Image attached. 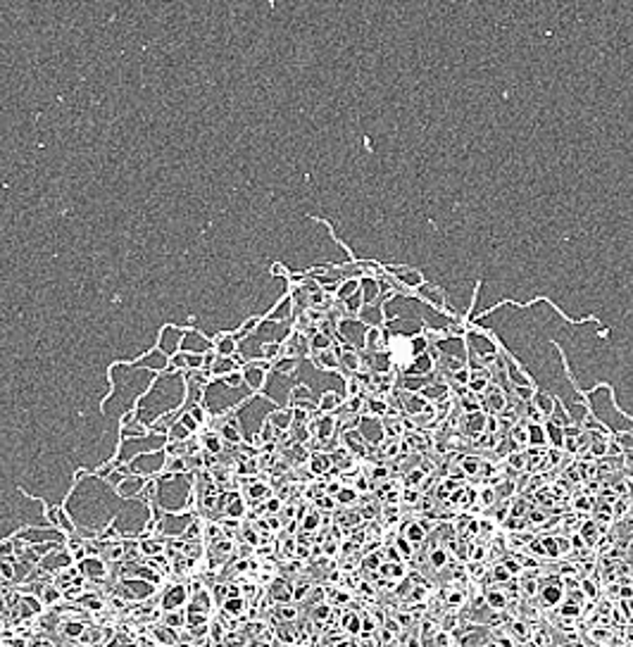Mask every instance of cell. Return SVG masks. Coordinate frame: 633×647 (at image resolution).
<instances>
[{"instance_id": "obj_3", "label": "cell", "mask_w": 633, "mask_h": 647, "mask_svg": "<svg viewBox=\"0 0 633 647\" xmlns=\"http://www.w3.org/2000/svg\"><path fill=\"white\" fill-rule=\"evenodd\" d=\"M341 628L348 635H359L362 633V616L357 612H345L341 614Z\"/></svg>"}, {"instance_id": "obj_19", "label": "cell", "mask_w": 633, "mask_h": 647, "mask_svg": "<svg viewBox=\"0 0 633 647\" xmlns=\"http://www.w3.org/2000/svg\"><path fill=\"white\" fill-rule=\"evenodd\" d=\"M469 571H471V578L474 580H481L483 576H486V569H483V564H479V562L469 564Z\"/></svg>"}, {"instance_id": "obj_17", "label": "cell", "mask_w": 633, "mask_h": 647, "mask_svg": "<svg viewBox=\"0 0 633 647\" xmlns=\"http://www.w3.org/2000/svg\"><path fill=\"white\" fill-rule=\"evenodd\" d=\"M459 621V614H450V616H445L441 621V628L443 630H448V633H452V628H455V623Z\"/></svg>"}, {"instance_id": "obj_1", "label": "cell", "mask_w": 633, "mask_h": 647, "mask_svg": "<svg viewBox=\"0 0 633 647\" xmlns=\"http://www.w3.org/2000/svg\"><path fill=\"white\" fill-rule=\"evenodd\" d=\"M538 595H541V605L543 609H552V607L562 605V600L566 597V590L562 585V580L559 578H548V580H538Z\"/></svg>"}, {"instance_id": "obj_27", "label": "cell", "mask_w": 633, "mask_h": 647, "mask_svg": "<svg viewBox=\"0 0 633 647\" xmlns=\"http://www.w3.org/2000/svg\"><path fill=\"white\" fill-rule=\"evenodd\" d=\"M593 647H607V645H593Z\"/></svg>"}, {"instance_id": "obj_25", "label": "cell", "mask_w": 633, "mask_h": 647, "mask_svg": "<svg viewBox=\"0 0 633 647\" xmlns=\"http://www.w3.org/2000/svg\"><path fill=\"white\" fill-rule=\"evenodd\" d=\"M626 642H628V645H633V621L626 623Z\"/></svg>"}, {"instance_id": "obj_10", "label": "cell", "mask_w": 633, "mask_h": 647, "mask_svg": "<svg viewBox=\"0 0 633 647\" xmlns=\"http://www.w3.org/2000/svg\"><path fill=\"white\" fill-rule=\"evenodd\" d=\"M419 623H421V630H419L421 640H429L438 633V621H436V619H429V616H426V619H421Z\"/></svg>"}, {"instance_id": "obj_24", "label": "cell", "mask_w": 633, "mask_h": 647, "mask_svg": "<svg viewBox=\"0 0 633 647\" xmlns=\"http://www.w3.org/2000/svg\"><path fill=\"white\" fill-rule=\"evenodd\" d=\"M531 555H548V552H545V547H543L541 545V543H533V545H531Z\"/></svg>"}, {"instance_id": "obj_7", "label": "cell", "mask_w": 633, "mask_h": 647, "mask_svg": "<svg viewBox=\"0 0 633 647\" xmlns=\"http://www.w3.org/2000/svg\"><path fill=\"white\" fill-rule=\"evenodd\" d=\"M379 571H381L383 578L393 580V583H395V580H400V578H405V566H402L400 562H398V564H383Z\"/></svg>"}, {"instance_id": "obj_23", "label": "cell", "mask_w": 633, "mask_h": 647, "mask_svg": "<svg viewBox=\"0 0 633 647\" xmlns=\"http://www.w3.org/2000/svg\"><path fill=\"white\" fill-rule=\"evenodd\" d=\"M359 595H369V597H374V588L369 585V583H359Z\"/></svg>"}, {"instance_id": "obj_4", "label": "cell", "mask_w": 633, "mask_h": 647, "mask_svg": "<svg viewBox=\"0 0 633 647\" xmlns=\"http://www.w3.org/2000/svg\"><path fill=\"white\" fill-rule=\"evenodd\" d=\"M507 633L514 640H519V642H529V640H531V626H529V621H524V619H514V621L507 626Z\"/></svg>"}, {"instance_id": "obj_9", "label": "cell", "mask_w": 633, "mask_h": 647, "mask_svg": "<svg viewBox=\"0 0 633 647\" xmlns=\"http://www.w3.org/2000/svg\"><path fill=\"white\" fill-rule=\"evenodd\" d=\"M581 593L586 595L588 602H598L600 600V588H598V583H595V578H583L581 580Z\"/></svg>"}, {"instance_id": "obj_26", "label": "cell", "mask_w": 633, "mask_h": 647, "mask_svg": "<svg viewBox=\"0 0 633 647\" xmlns=\"http://www.w3.org/2000/svg\"><path fill=\"white\" fill-rule=\"evenodd\" d=\"M0 569H3V576H5V578H12V566H10V564H0Z\"/></svg>"}, {"instance_id": "obj_16", "label": "cell", "mask_w": 633, "mask_h": 647, "mask_svg": "<svg viewBox=\"0 0 633 647\" xmlns=\"http://www.w3.org/2000/svg\"><path fill=\"white\" fill-rule=\"evenodd\" d=\"M502 566H505V569H507L512 576H521V571H524V569L519 566V562H516V559H505V562H502Z\"/></svg>"}, {"instance_id": "obj_12", "label": "cell", "mask_w": 633, "mask_h": 647, "mask_svg": "<svg viewBox=\"0 0 633 647\" xmlns=\"http://www.w3.org/2000/svg\"><path fill=\"white\" fill-rule=\"evenodd\" d=\"M276 616L283 619V621H293L295 616H298V609L295 607H288V605H279L276 607Z\"/></svg>"}, {"instance_id": "obj_28", "label": "cell", "mask_w": 633, "mask_h": 647, "mask_svg": "<svg viewBox=\"0 0 633 647\" xmlns=\"http://www.w3.org/2000/svg\"><path fill=\"white\" fill-rule=\"evenodd\" d=\"M628 647H633V645H628Z\"/></svg>"}, {"instance_id": "obj_6", "label": "cell", "mask_w": 633, "mask_h": 647, "mask_svg": "<svg viewBox=\"0 0 633 647\" xmlns=\"http://www.w3.org/2000/svg\"><path fill=\"white\" fill-rule=\"evenodd\" d=\"M588 635H591V640L595 642V645H609V640H612V635H614V630H612V626H593Z\"/></svg>"}, {"instance_id": "obj_8", "label": "cell", "mask_w": 633, "mask_h": 647, "mask_svg": "<svg viewBox=\"0 0 633 647\" xmlns=\"http://www.w3.org/2000/svg\"><path fill=\"white\" fill-rule=\"evenodd\" d=\"M272 600H276L279 605H283V602H291L293 600V588L288 585V583H276L274 585V590H272Z\"/></svg>"}, {"instance_id": "obj_11", "label": "cell", "mask_w": 633, "mask_h": 647, "mask_svg": "<svg viewBox=\"0 0 633 647\" xmlns=\"http://www.w3.org/2000/svg\"><path fill=\"white\" fill-rule=\"evenodd\" d=\"M445 605L450 607V609H455V607H459V605H464V600H466V593L464 590H450V593H445Z\"/></svg>"}, {"instance_id": "obj_22", "label": "cell", "mask_w": 633, "mask_h": 647, "mask_svg": "<svg viewBox=\"0 0 633 647\" xmlns=\"http://www.w3.org/2000/svg\"><path fill=\"white\" fill-rule=\"evenodd\" d=\"M67 633H69V635H81L83 626L81 623H69V626H67Z\"/></svg>"}, {"instance_id": "obj_5", "label": "cell", "mask_w": 633, "mask_h": 647, "mask_svg": "<svg viewBox=\"0 0 633 647\" xmlns=\"http://www.w3.org/2000/svg\"><path fill=\"white\" fill-rule=\"evenodd\" d=\"M169 597H172V602H167V605H165L167 612H174V609H181V605L186 602V597H188V590H183V588H172V590H167L165 600H169Z\"/></svg>"}, {"instance_id": "obj_18", "label": "cell", "mask_w": 633, "mask_h": 647, "mask_svg": "<svg viewBox=\"0 0 633 647\" xmlns=\"http://www.w3.org/2000/svg\"><path fill=\"white\" fill-rule=\"evenodd\" d=\"M181 623H183V614L179 609L167 614V626H181Z\"/></svg>"}, {"instance_id": "obj_20", "label": "cell", "mask_w": 633, "mask_h": 647, "mask_svg": "<svg viewBox=\"0 0 633 647\" xmlns=\"http://www.w3.org/2000/svg\"><path fill=\"white\" fill-rule=\"evenodd\" d=\"M307 593H309V585L305 583V585H298V588L293 590V600H305L307 597Z\"/></svg>"}, {"instance_id": "obj_14", "label": "cell", "mask_w": 633, "mask_h": 647, "mask_svg": "<svg viewBox=\"0 0 633 647\" xmlns=\"http://www.w3.org/2000/svg\"><path fill=\"white\" fill-rule=\"evenodd\" d=\"M509 578H512V573H509L502 564H498V566L493 569V580H495V583H502V585H505Z\"/></svg>"}, {"instance_id": "obj_13", "label": "cell", "mask_w": 633, "mask_h": 647, "mask_svg": "<svg viewBox=\"0 0 633 647\" xmlns=\"http://www.w3.org/2000/svg\"><path fill=\"white\" fill-rule=\"evenodd\" d=\"M433 642H436V647H452V633L438 630V633L433 635Z\"/></svg>"}, {"instance_id": "obj_15", "label": "cell", "mask_w": 633, "mask_h": 647, "mask_svg": "<svg viewBox=\"0 0 633 647\" xmlns=\"http://www.w3.org/2000/svg\"><path fill=\"white\" fill-rule=\"evenodd\" d=\"M445 562H448V557H445V550H436V552H431L433 569H443V566H445Z\"/></svg>"}, {"instance_id": "obj_21", "label": "cell", "mask_w": 633, "mask_h": 647, "mask_svg": "<svg viewBox=\"0 0 633 647\" xmlns=\"http://www.w3.org/2000/svg\"><path fill=\"white\" fill-rule=\"evenodd\" d=\"M58 600H60V593H58L55 588H48V590H45V597H43V602H48V605H50V602H58Z\"/></svg>"}, {"instance_id": "obj_2", "label": "cell", "mask_w": 633, "mask_h": 647, "mask_svg": "<svg viewBox=\"0 0 633 647\" xmlns=\"http://www.w3.org/2000/svg\"><path fill=\"white\" fill-rule=\"evenodd\" d=\"M483 600H486L488 609H493V612H502V609H507V605H509L507 593L500 588V585H491V588H486Z\"/></svg>"}]
</instances>
